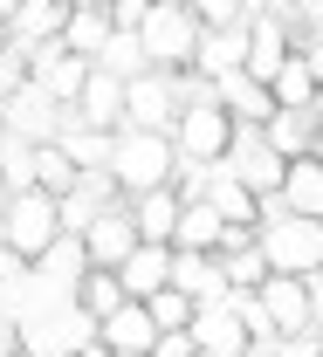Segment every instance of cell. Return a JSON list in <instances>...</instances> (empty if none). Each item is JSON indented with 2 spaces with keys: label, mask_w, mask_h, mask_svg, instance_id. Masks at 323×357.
Masks as SVG:
<instances>
[{
  "label": "cell",
  "mask_w": 323,
  "mask_h": 357,
  "mask_svg": "<svg viewBox=\"0 0 323 357\" xmlns=\"http://www.w3.org/2000/svg\"><path fill=\"white\" fill-rule=\"evenodd\" d=\"M255 310H262V344L269 337H303V330H317V316H310V296H303V282L296 275H269L262 289H255Z\"/></svg>",
  "instance_id": "cell-8"
},
{
  "label": "cell",
  "mask_w": 323,
  "mask_h": 357,
  "mask_svg": "<svg viewBox=\"0 0 323 357\" xmlns=\"http://www.w3.org/2000/svg\"><path fill=\"white\" fill-rule=\"evenodd\" d=\"M317 158H323V144H317Z\"/></svg>",
  "instance_id": "cell-42"
},
{
  "label": "cell",
  "mask_w": 323,
  "mask_h": 357,
  "mask_svg": "<svg viewBox=\"0 0 323 357\" xmlns=\"http://www.w3.org/2000/svg\"><path fill=\"white\" fill-rule=\"evenodd\" d=\"M0 227H7V248H14L21 261H35V255H48V248L62 241V213H55V199H48L42 185L0 199Z\"/></svg>",
  "instance_id": "cell-3"
},
{
  "label": "cell",
  "mask_w": 323,
  "mask_h": 357,
  "mask_svg": "<svg viewBox=\"0 0 323 357\" xmlns=\"http://www.w3.org/2000/svg\"><path fill=\"white\" fill-rule=\"evenodd\" d=\"M0 199H7V178H0Z\"/></svg>",
  "instance_id": "cell-39"
},
{
  "label": "cell",
  "mask_w": 323,
  "mask_h": 357,
  "mask_svg": "<svg viewBox=\"0 0 323 357\" xmlns=\"http://www.w3.org/2000/svg\"><path fill=\"white\" fill-rule=\"evenodd\" d=\"M124 303H131V296H124V282H117V268H90V275L76 282V310L90 316L96 330H103L110 316L124 310Z\"/></svg>",
  "instance_id": "cell-21"
},
{
  "label": "cell",
  "mask_w": 323,
  "mask_h": 357,
  "mask_svg": "<svg viewBox=\"0 0 323 357\" xmlns=\"http://www.w3.org/2000/svg\"><path fill=\"white\" fill-rule=\"evenodd\" d=\"M83 248H90V268H124V261H131V248H138L131 199H124V206H110V213H103V220L83 234Z\"/></svg>",
  "instance_id": "cell-14"
},
{
  "label": "cell",
  "mask_w": 323,
  "mask_h": 357,
  "mask_svg": "<svg viewBox=\"0 0 323 357\" xmlns=\"http://www.w3.org/2000/svg\"><path fill=\"white\" fill-rule=\"evenodd\" d=\"M179 213H186V199L172 192V185H158V192H138V199H131L138 241H151V248H172V234H179Z\"/></svg>",
  "instance_id": "cell-17"
},
{
  "label": "cell",
  "mask_w": 323,
  "mask_h": 357,
  "mask_svg": "<svg viewBox=\"0 0 323 357\" xmlns=\"http://www.w3.org/2000/svg\"><path fill=\"white\" fill-rule=\"evenodd\" d=\"M21 83H28V69H21L14 55H0V110L14 103V89H21Z\"/></svg>",
  "instance_id": "cell-33"
},
{
  "label": "cell",
  "mask_w": 323,
  "mask_h": 357,
  "mask_svg": "<svg viewBox=\"0 0 323 357\" xmlns=\"http://www.w3.org/2000/svg\"><path fill=\"white\" fill-rule=\"evenodd\" d=\"M186 337H193V351H200V357H248V351H255V330L234 316V303H220V310H200Z\"/></svg>",
  "instance_id": "cell-10"
},
{
  "label": "cell",
  "mask_w": 323,
  "mask_h": 357,
  "mask_svg": "<svg viewBox=\"0 0 323 357\" xmlns=\"http://www.w3.org/2000/svg\"><path fill=\"white\" fill-rule=\"evenodd\" d=\"M269 144H276L282 158H317V144H323L317 110H276L269 117Z\"/></svg>",
  "instance_id": "cell-20"
},
{
  "label": "cell",
  "mask_w": 323,
  "mask_h": 357,
  "mask_svg": "<svg viewBox=\"0 0 323 357\" xmlns=\"http://www.w3.org/2000/svg\"><path fill=\"white\" fill-rule=\"evenodd\" d=\"M303 296H310V316H317V330H323V268L303 275Z\"/></svg>",
  "instance_id": "cell-35"
},
{
  "label": "cell",
  "mask_w": 323,
  "mask_h": 357,
  "mask_svg": "<svg viewBox=\"0 0 323 357\" xmlns=\"http://www.w3.org/2000/svg\"><path fill=\"white\" fill-rule=\"evenodd\" d=\"M151 357H200V351H193V337H186V330H165V337L151 344Z\"/></svg>",
  "instance_id": "cell-34"
},
{
  "label": "cell",
  "mask_w": 323,
  "mask_h": 357,
  "mask_svg": "<svg viewBox=\"0 0 323 357\" xmlns=\"http://www.w3.org/2000/svg\"><path fill=\"white\" fill-rule=\"evenodd\" d=\"M0 55H7V28H0Z\"/></svg>",
  "instance_id": "cell-38"
},
{
  "label": "cell",
  "mask_w": 323,
  "mask_h": 357,
  "mask_svg": "<svg viewBox=\"0 0 323 357\" xmlns=\"http://www.w3.org/2000/svg\"><path fill=\"white\" fill-rule=\"evenodd\" d=\"M117 282H124V296H131V303H151L158 289H172V248L138 241V248H131V261L117 268Z\"/></svg>",
  "instance_id": "cell-15"
},
{
  "label": "cell",
  "mask_w": 323,
  "mask_h": 357,
  "mask_svg": "<svg viewBox=\"0 0 323 357\" xmlns=\"http://www.w3.org/2000/svg\"><path fill=\"white\" fill-rule=\"evenodd\" d=\"M35 83H42L48 96H55V103H62V110H76V96H83V83H90V62H83V55H69V48H62V55H55V62H48L42 76H35Z\"/></svg>",
  "instance_id": "cell-25"
},
{
  "label": "cell",
  "mask_w": 323,
  "mask_h": 357,
  "mask_svg": "<svg viewBox=\"0 0 323 357\" xmlns=\"http://www.w3.org/2000/svg\"><path fill=\"white\" fill-rule=\"evenodd\" d=\"M96 337H103V351H117V357H151V344H158V323H151V310H144V303H124V310L110 316Z\"/></svg>",
  "instance_id": "cell-18"
},
{
  "label": "cell",
  "mask_w": 323,
  "mask_h": 357,
  "mask_svg": "<svg viewBox=\"0 0 323 357\" xmlns=\"http://www.w3.org/2000/svg\"><path fill=\"white\" fill-rule=\"evenodd\" d=\"M200 199H206V206H213V213H220L227 227H241V234H255V192H248V185H234V178L220 172V165L206 172V192H200Z\"/></svg>",
  "instance_id": "cell-22"
},
{
  "label": "cell",
  "mask_w": 323,
  "mask_h": 357,
  "mask_svg": "<svg viewBox=\"0 0 323 357\" xmlns=\"http://www.w3.org/2000/svg\"><path fill=\"white\" fill-rule=\"evenodd\" d=\"M269 96H276V110H317V76L303 62H289L276 83H269Z\"/></svg>",
  "instance_id": "cell-28"
},
{
  "label": "cell",
  "mask_w": 323,
  "mask_h": 357,
  "mask_svg": "<svg viewBox=\"0 0 323 357\" xmlns=\"http://www.w3.org/2000/svg\"><path fill=\"white\" fill-rule=\"evenodd\" d=\"M262 241V261H269V275H317L323 268V220H282V227H269V234H255Z\"/></svg>",
  "instance_id": "cell-5"
},
{
  "label": "cell",
  "mask_w": 323,
  "mask_h": 357,
  "mask_svg": "<svg viewBox=\"0 0 323 357\" xmlns=\"http://www.w3.org/2000/svg\"><path fill=\"white\" fill-rule=\"evenodd\" d=\"M0 124H7L14 144H55V137L69 131V110H62L42 83H21V89H14V103L0 110Z\"/></svg>",
  "instance_id": "cell-6"
},
{
  "label": "cell",
  "mask_w": 323,
  "mask_h": 357,
  "mask_svg": "<svg viewBox=\"0 0 323 357\" xmlns=\"http://www.w3.org/2000/svg\"><path fill=\"white\" fill-rule=\"evenodd\" d=\"M35 165H42V144H0V178H7V199L14 192H35Z\"/></svg>",
  "instance_id": "cell-27"
},
{
  "label": "cell",
  "mask_w": 323,
  "mask_h": 357,
  "mask_svg": "<svg viewBox=\"0 0 323 357\" xmlns=\"http://www.w3.org/2000/svg\"><path fill=\"white\" fill-rule=\"evenodd\" d=\"M96 69H103V76H117V83H138L151 62H144V42H138V35H110V48L96 55Z\"/></svg>",
  "instance_id": "cell-26"
},
{
  "label": "cell",
  "mask_w": 323,
  "mask_h": 357,
  "mask_svg": "<svg viewBox=\"0 0 323 357\" xmlns=\"http://www.w3.org/2000/svg\"><path fill=\"white\" fill-rule=\"evenodd\" d=\"M62 48L96 69V55L110 48V0H76L69 7V28H62Z\"/></svg>",
  "instance_id": "cell-16"
},
{
  "label": "cell",
  "mask_w": 323,
  "mask_h": 357,
  "mask_svg": "<svg viewBox=\"0 0 323 357\" xmlns=\"http://www.w3.org/2000/svg\"><path fill=\"white\" fill-rule=\"evenodd\" d=\"M76 357H110V351H103V337H96V344H83V351H76Z\"/></svg>",
  "instance_id": "cell-36"
},
{
  "label": "cell",
  "mask_w": 323,
  "mask_h": 357,
  "mask_svg": "<svg viewBox=\"0 0 323 357\" xmlns=\"http://www.w3.org/2000/svg\"><path fill=\"white\" fill-rule=\"evenodd\" d=\"M110 357H117V351H110Z\"/></svg>",
  "instance_id": "cell-43"
},
{
  "label": "cell",
  "mask_w": 323,
  "mask_h": 357,
  "mask_svg": "<svg viewBox=\"0 0 323 357\" xmlns=\"http://www.w3.org/2000/svg\"><path fill=\"white\" fill-rule=\"evenodd\" d=\"M144 310H151V323H158V337H165V330H193V316H200V303H193V296H179V289H158V296H151Z\"/></svg>",
  "instance_id": "cell-29"
},
{
  "label": "cell",
  "mask_w": 323,
  "mask_h": 357,
  "mask_svg": "<svg viewBox=\"0 0 323 357\" xmlns=\"http://www.w3.org/2000/svg\"><path fill=\"white\" fill-rule=\"evenodd\" d=\"M0 144H7V124H0Z\"/></svg>",
  "instance_id": "cell-41"
},
{
  "label": "cell",
  "mask_w": 323,
  "mask_h": 357,
  "mask_svg": "<svg viewBox=\"0 0 323 357\" xmlns=\"http://www.w3.org/2000/svg\"><path fill=\"white\" fill-rule=\"evenodd\" d=\"M0 248H7V227H0Z\"/></svg>",
  "instance_id": "cell-40"
},
{
  "label": "cell",
  "mask_w": 323,
  "mask_h": 357,
  "mask_svg": "<svg viewBox=\"0 0 323 357\" xmlns=\"http://www.w3.org/2000/svg\"><path fill=\"white\" fill-rule=\"evenodd\" d=\"M172 124H179V83L172 76L144 69L138 83H124V131H165L172 137Z\"/></svg>",
  "instance_id": "cell-9"
},
{
  "label": "cell",
  "mask_w": 323,
  "mask_h": 357,
  "mask_svg": "<svg viewBox=\"0 0 323 357\" xmlns=\"http://www.w3.org/2000/svg\"><path fill=\"white\" fill-rule=\"evenodd\" d=\"M76 165H69V158H62V151H55V144H42V165H35V185H42L48 199H69V192H76Z\"/></svg>",
  "instance_id": "cell-30"
},
{
  "label": "cell",
  "mask_w": 323,
  "mask_h": 357,
  "mask_svg": "<svg viewBox=\"0 0 323 357\" xmlns=\"http://www.w3.org/2000/svg\"><path fill=\"white\" fill-rule=\"evenodd\" d=\"M234 124L220 103H193V110H179V124H172V144H179V165H227V151H234Z\"/></svg>",
  "instance_id": "cell-4"
},
{
  "label": "cell",
  "mask_w": 323,
  "mask_h": 357,
  "mask_svg": "<svg viewBox=\"0 0 323 357\" xmlns=\"http://www.w3.org/2000/svg\"><path fill=\"white\" fill-rule=\"evenodd\" d=\"M138 42H144V62H151L158 76H186L193 55H200V14L179 7V0H151Z\"/></svg>",
  "instance_id": "cell-2"
},
{
  "label": "cell",
  "mask_w": 323,
  "mask_h": 357,
  "mask_svg": "<svg viewBox=\"0 0 323 357\" xmlns=\"http://www.w3.org/2000/svg\"><path fill=\"white\" fill-rule=\"evenodd\" d=\"M282 199H289V206H296L303 220H323V158H289Z\"/></svg>",
  "instance_id": "cell-24"
},
{
  "label": "cell",
  "mask_w": 323,
  "mask_h": 357,
  "mask_svg": "<svg viewBox=\"0 0 323 357\" xmlns=\"http://www.w3.org/2000/svg\"><path fill=\"white\" fill-rule=\"evenodd\" d=\"M282 357H323V330H303V337H282Z\"/></svg>",
  "instance_id": "cell-32"
},
{
  "label": "cell",
  "mask_w": 323,
  "mask_h": 357,
  "mask_svg": "<svg viewBox=\"0 0 323 357\" xmlns=\"http://www.w3.org/2000/svg\"><path fill=\"white\" fill-rule=\"evenodd\" d=\"M69 124L117 137V131H124V83H117V76H103V69H90V83H83V96H76Z\"/></svg>",
  "instance_id": "cell-11"
},
{
  "label": "cell",
  "mask_w": 323,
  "mask_h": 357,
  "mask_svg": "<svg viewBox=\"0 0 323 357\" xmlns=\"http://www.w3.org/2000/svg\"><path fill=\"white\" fill-rule=\"evenodd\" d=\"M317 124H323V89H317Z\"/></svg>",
  "instance_id": "cell-37"
},
{
  "label": "cell",
  "mask_w": 323,
  "mask_h": 357,
  "mask_svg": "<svg viewBox=\"0 0 323 357\" xmlns=\"http://www.w3.org/2000/svg\"><path fill=\"white\" fill-rule=\"evenodd\" d=\"M282 220H296V206H289L282 192H262V199H255V234H269V227H282Z\"/></svg>",
  "instance_id": "cell-31"
},
{
  "label": "cell",
  "mask_w": 323,
  "mask_h": 357,
  "mask_svg": "<svg viewBox=\"0 0 323 357\" xmlns=\"http://www.w3.org/2000/svg\"><path fill=\"white\" fill-rule=\"evenodd\" d=\"M213 103L227 110L241 131H269V117H276V96H269V83H255L248 69H241V76H227V83H213Z\"/></svg>",
  "instance_id": "cell-12"
},
{
  "label": "cell",
  "mask_w": 323,
  "mask_h": 357,
  "mask_svg": "<svg viewBox=\"0 0 323 357\" xmlns=\"http://www.w3.org/2000/svg\"><path fill=\"white\" fill-rule=\"evenodd\" d=\"M55 151L76 165V172H110V158H117V137L103 131H83V124H69V131L55 137Z\"/></svg>",
  "instance_id": "cell-23"
},
{
  "label": "cell",
  "mask_w": 323,
  "mask_h": 357,
  "mask_svg": "<svg viewBox=\"0 0 323 357\" xmlns=\"http://www.w3.org/2000/svg\"><path fill=\"white\" fill-rule=\"evenodd\" d=\"M220 172L262 199V192H282V178H289V158L269 144V131H234V151H227V165H220Z\"/></svg>",
  "instance_id": "cell-7"
},
{
  "label": "cell",
  "mask_w": 323,
  "mask_h": 357,
  "mask_svg": "<svg viewBox=\"0 0 323 357\" xmlns=\"http://www.w3.org/2000/svg\"><path fill=\"white\" fill-rule=\"evenodd\" d=\"M172 289L193 296L200 310H220V303L234 296L227 275H220V255H179V248H172Z\"/></svg>",
  "instance_id": "cell-13"
},
{
  "label": "cell",
  "mask_w": 323,
  "mask_h": 357,
  "mask_svg": "<svg viewBox=\"0 0 323 357\" xmlns=\"http://www.w3.org/2000/svg\"><path fill=\"white\" fill-rule=\"evenodd\" d=\"M220 241H227V220H220V213H213L206 199H186L172 248H179V255H220Z\"/></svg>",
  "instance_id": "cell-19"
},
{
  "label": "cell",
  "mask_w": 323,
  "mask_h": 357,
  "mask_svg": "<svg viewBox=\"0 0 323 357\" xmlns=\"http://www.w3.org/2000/svg\"><path fill=\"white\" fill-rule=\"evenodd\" d=\"M110 178L124 185V199L138 192H158L179 178V144L165 131H117V158H110Z\"/></svg>",
  "instance_id": "cell-1"
}]
</instances>
